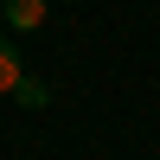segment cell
<instances>
[{"label": "cell", "instance_id": "cell-2", "mask_svg": "<svg viewBox=\"0 0 160 160\" xmlns=\"http://www.w3.org/2000/svg\"><path fill=\"white\" fill-rule=\"evenodd\" d=\"M19 77H26V71H19V51H13V38L0 32V96H13V90H19Z\"/></svg>", "mask_w": 160, "mask_h": 160}, {"label": "cell", "instance_id": "cell-3", "mask_svg": "<svg viewBox=\"0 0 160 160\" xmlns=\"http://www.w3.org/2000/svg\"><path fill=\"white\" fill-rule=\"evenodd\" d=\"M13 96H19L26 109H45V102H51V90L38 83V77H19V90H13Z\"/></svg>", "mask_w": 160, "mask_h": 160}, {"label": "cell", "instance_id": "cell-1", "mask_svg": "<svg viewBox=\"0 0 160 160\" xmlns=\"http://www.w3.org/2000/svg\"><path fill=\"white\" fill-rule=\"evenodd\" d=\"M0 13H7V26H19V32H38V26H45V0H0Z\"/></svg>", "mask_w": 160, "mask_h": 160}]
</instances>
